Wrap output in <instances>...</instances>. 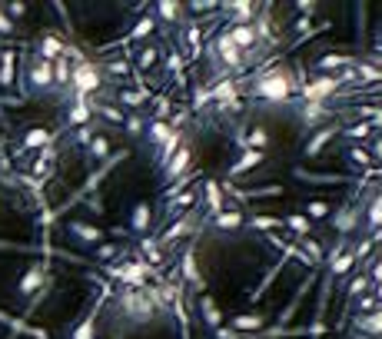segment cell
<instances>
[{"label":"cell","mask_w":382,"mask_h":339,"mask_svg":"<svg viewBox=\"0 0 382 339\" xmlns=\"http://www.w3.org/2000/svg\"><path fill=\"white\" fill-rule=\"evenodd\" d=\"M96 113H104L110 123H124V120H126V113L120 107H114V103H100V107H96Z\"/></svg>","instance_id":"50"},{"label":"cell","mask_w":382,"mask_h":339,"mask_svg":"<svg viewBox=\"0 0 382 339\" xmlns=\"http://www.w3.org/2000/svg\"><path fill=\"white\" fill-rule=\"evenodd\" d=\"M183 64H186V60H183V54H166V74H173V77H176V84H183Z\"/></svg>","instance_id":"46"},{"label":"cell","mask_w":382,"mask_h":339,"mask_svg":"<svg viewBox=\"0 0 382 339\" xmlns=\"http://www.w3.org/2000/svg\"><path fill=\"white\" fill-rule=\"evenodd\" d=\"M144 100H146V90H124V93H120V103H124V107H140Z\"/></svg>","instance_id":"51"},{"label":"cell","mask_w":382,"mask_h":339,"mask_svg":"<svg viewBox=\"0 0 382 339\" xmlns=\"http://www.w3.org/2000/svg\"><path fill=\"white\" fill-rule=\"evenodd\" d=\"M210 100L216 103V107H223V103H229V100H239V80H220L216 87L210 90Z\"/></svg>","instance_id":"31"},{"label":"cell","mask_w":382,"mask_h":339,"mask_svg":"<svg viewBox=\"0 0 382 339\" xmlns=\"http://www.w3.org/2000/svg\"><path fill=\"white\" fill-rule=\"evenodd\" d=\"M176 280H180V286H183V283H190V286L200 293V296L206 293V280H203L200 266H196V253H193V250H186V253L180 256V270H176Z\"/></svg>","instance_id":"9"},{"label":"cell","mask_w":382,"mask_h":339,"mask_svg":"<svg viewBox=\"0 0 382 339\" xmlns=\"http://www.w3.org/2000/svg\"><path fill=\"white\" fill-rule=\"evenodd\" d=\"M366 293H373V283L366 280V273H359V276H353V280H349V286H346V300L356 303L359 296H366Z\"/></svg>","instance_id":"37"},{"label":"cell","mask_w":382,"mask_h":339,"mask_svg":"<svg viewBox=\"0 0 382 339\" xmlns=\"http://www.w3.org/2000/svg\"><path fill=\"white\" fill-rule=\"evenodd\" d=\"M160 27V24H156V20H153V14H146V17H140L134 24V30H130V34H126V40H146L153 34V30Z\"/></svg>","instance_id":"40"},{"label":"cell","mask_w":382,"mask_h":339,"mask_svg":"<svg viewBox=\"0 0 382 339\" xmlns=\"http://www.w3.org/2000/svg\"><path fill=\"white\" fill-rule=\"evenodd\" d=\"M346 163L353 166L359 176H366L369 170H373V153H369L366 146H356L353 143V146H346Z\"/></svg>","instance_id":"24"},{"label":"cell","mask_w":382,"mask_h":339,"mask_svg":"<svg viewBox=\"0 0 382 339\" xmlns=\"http://www.w3.org/2000/svg\"><path fill=\"white\" fill-rule=\"evenodd\" d=\"M153 20L156 24H166V27H176V24H186V7L183 4H173V0H160L156 7H153Z\"/></svg>","instance_id":"17"},{"label":"cell","mask_w":382,"mask_h":339,"mask_svg":"<svg viewBox=\"0 0 382 339\" xmlns=\"http://www.w3.org/2000/svg\"><path fill=\"white\" fill-rule=\"evenodd\" d=\"M200 203H203V223L213 220V216H220L229 206L226 193H223V183H216V180H200Z\"/></svg>","instance_id":"6"},{"label":"cell","mask_w":382,"mask_h":339,"mask_svg":"<svg viewBox=\"0 0 382 339\" xmlns=\"http://www.w3.org/2000/svg\"><path fill=\"white\" fill-rule=\"evenodd\" d=\"M296 256L306 263V266H313V270L326 266V250L313 240V236H306V240H296Z\"/></svg>","instance_id":"18"},{"label":"cell","mask_w":382,"mask_h":339,"mask_svg":"<svg viewBox=\"0 0 382 339\" xmlns=\"http://www.w3.org/2000/svg\"><path fill=\"white\" fill-rule=\"evenodd\" d=\"M266 160V153H259V150H243V153L229 163V170H226V183L229 180H236V176H243V173H249V170H256L259 163Z\"/></svg>","instance_id":"16"},{"label":"cell","mask_w":382,"mask_h":339,"mask_svg":"<svg viewBox=\"0 0 382 339\" xmlns=\"http://www.w3.org/2000/svg\"><path fill=\"white\" fill-rule=\"evenodd\" d=\"M349 67H356V57H349V54H323L313 64L316 77H336V74H343Z\"/></svg>","instance_id":"11"},{"label":"cell","mask_w":382,"mask_h":339,"mask_svg":"<svg viewBox=\"0 0 382 339\" xmlns=\"http://www.w3.org/2000/svg\"><path fill=\"white\" fill-rule=\"evenodd\" d=\"M366 280L373 283V286L382 283V256H373V260L366 263Z\"/></svg>","instance_id":"48"},{"label":"cell","mask_w":382,"mask_h":339,"mask_svg":"<svg viewBox=\"0 0 382 339\" xmlns=\"http://www.w3.org/2000/svg\"><path fill=\"white\" fill-rule=\"evenodd\" d=\"M54 143V133H50V130H27V136H24V146H27V150H47V146Z\"/></svg>","instance_id":"36"},{"label":"cell","mask_w":382,"mask_h":339,"mask_svg":"<svg viewBox=\"0 0 382 339\" xmlns=\"http://www.w3.org/2000/svg\"><path fill=\"white\" fill-rule=\"evenodd\" d=\"M283 230L289 233V240H306V236L313 233V223H309L303 213H286L283 216Z\"/></svg>","instance_id":"28"},{"label":"cell","mask_w":382,"mask_h":339,"mask_svg":"<svg viewBox=\"0 0 382 339\" xmlns=\"http://www.w3.org/2000/svg\"><path fill=\"white\" fill-rule=\"evenodd\" d=\"M336 133H339L336 126H319V130H316V133L309 136V140H306V146H303V156H319V153H323V146L329 143V140H333Z\"/></svg>","instance_id":"27"},{"label":"cell","mask_w":382,"mask_h":339,"mask_svg":"<svg viewBox=\"0 0 382 339\" xmlns=\"http://www.w3.org/2000/svg\"><path fill=\"white\" fill-rule=\"evenodd\" d=\"M150 266L144 260H120L106 266V276L120 283V290H146L150 286Z\"/></svg>","instance_id":"3"},{"label":"cell","mask_w":382,"mask_h":339,"mask_svg":"<svg viewBox=\"0 0 382 339\" xmlns=\"http://www.w3.org/2000/svg\"><path fill=\"white\" fill-rule=\"evenodd\" d=\"M40 283H44V270H40V266H34V270H30L27 276H24V283H20V296L34 293V290L40 286Z\"/></svg>","instance_id":"44"},{"label":"cell","mask_w":382,"mask_h":339,"mask_svg":"<svg viewBox=\"0 0 382 339\" xmlns=\"http://www.w3.org/2000/svg\"><path fill=\"white\" fill-rule=\"evenodd\" d=\"M156 64H160V47L146 44V47L136 50V67H140V70H153Z\"/></svg>","instance_id":"41"},{"label":"cell","mask_w":382,"mask_h":339,"mask_svg":"<svg viewBox=\"0 0 382 339\" xmlns=\"http://www.w3.org/2000/svg\"><path fill=\"white\" fill-rule=\"evenodd\" d=\"M356 266V256L353 250H343V253H329V280H346Z\"/></svg>","instance_id":"20"},{"label":"cell","mask_w":382,"mask_h":339,"mask_svg":"<svg viewBox=\"0 0 382 339\" xmlns=\"http://www.w3.org/2000/svg\"><path fill=\"white\" fill-rule=\"evenodd\" d=\"M114 310L120 313L124 320L134 323V326H144V323H150L153 316H156V306H153L146 290H120L114 300Z\"/></svg>","instance_id":"2"},{"label":"cell","mask_w":382,"mask_h":339,"mask_svg":"<svg viewBox=\"0 0 382 339\" xmlns=\"http://www.w3.org/2000/svg\"><path fill=\"white\" fill-rule=\"evenodd\" d=\"M226 37H229V44L236 50H243V54H259V50H263L253 24H233V27H226Z\"/></svg>","instance_id":"10"},{"label":"cell","mask_w":382,"mask_h":339,"mask_svg":"<svg viewBox=\"0 0 382 339\" xmlns=\"http://www.w3.org/2000/svg\"><path fill=\"white\" fill-rule=\"evenodd\" d=\"M24 80H27V90H30V93H50V90H54V64L40 60L37 54H30Z\"/></svg>","instance_id":"5"},{"label":"cell","mask_w":382,"mask_h":339,"mask_svg":"<svg viewBox=\"0 0 382 339\" xmlns=\"http://www.w3.org/2000/svg\"><path fill=\"white\" fill-rule=\"evenodd\" d=\"M196 310H200V320L206 323V330H220L223 326V313H220V306H216V303H213V296L210 293H203L200 300H196Z\"/></svg>","instance_id":"21"},{"label":"cell","mask_w":382,"mask_h":339,"mask_svg":"<svg viewBox=\"0 0 382 339\" xmlns=\"http://www.w3.org/2000/svg\"><path fill=\"white\" fill-rule=\"evenodd\" d=\"M220 10L229 17V27H233V24H253L259 14L256 4H220Z\"/></svg>","instance_id":"23"},{"label":"cell","mask_w":382,"mask_h":339,"mask_svg":"<svg viewBox=\"0 0 382 339\" xmlns=\"http://www.w3.org/2000/svg\"><path fill=\"white\" fill-rule=\"evenodd\" d=\"M373 296H376V303L382 306V283H379V286H373Z\"/></svg>","instance_id":"62"},{"label":"cell","mask_w":382,"mask_h":339,"mask_svg":"<svg viewBox=\"0 0 382 339\" xmlns=\"http://www.w3.org/2000/svg\"><path fill=\"white\" fill-rule=\"evenodd\" d=\"M24 10H27V7H24V4H10V14H14V17H20Z\"/></svg>","instance_id":"61"},{"label":"cell","mask_w":382,"mask_h":339,"mask_svg":"<svg viewBox=\"0 0 382 339\" xmlns=\"http://www.w3.org/2000/svg\"><path fill=\"white\" fill-rule=\"evenodd\" d=\"M229 330L239 333V336H259V333L266 330V316H259V313H239L229 320Z\"/></svg>","instance_id":"15"},{"label":"cell","mask_w":382,"mask_h":339,"mask_svg":"<svg viewBox=\"0 0 382 339\" xmlns=\"http://www.w3.org/2000/svg\"><path fill=\"white\" fill-rule=\"evenodd\" d=\"M64 50H67V44L57 37V34H44V37L37 40V47H34V54H37L40 60H47V64H54V60L64 57Z\"/></svg>","instance_id":"19"},{"label":"cell","mask_w":382,"mask_h":339,"mask_svg":"<svg viewBox=\"0 0 382 339\" xmlns=\"http://www.w3.org/2000/svg\"><path fill=\"white\" fill-rule=\"evenodd\" d=\"M356 80H363V84H379L382 80V67L379 64H369V60H356Z\"/></svg>","instance_id":"34"},{"label":"cell","mask_w":382,"mask_h":339,"mask_svg":"<svg viewBox=\"0 0 382 339\" xmlns=\"http://www.w3.org/2000/svg\"><path fill=\"white\" fill-rule=\"evenodd\" d=\"M249 100L253 103H266V107H296L299 103V80L293 67L276 64L269 70H259L249 87Z\"/></svg>","instance_id":"1"},{"label":"cell","mask_w":382,"mask_h":339,"mask_svg":"<svg viewBox=\"0 0 382 339\" xmlns=\"http://www.w3.org/2000/svg\"><path fill=\"white\" fill-rule=\"evenodd\" d=\"M180 40L190 47V54H186V57H200V54H203V27H200V24L186 20V24H183Z\"/></svg>","instance_id":"29"},{"label":"cell","mask_w":382,"mask_h":339,"mask_svg":"<svg viewBox=\"0 0 382 339\" xmlns=\"http://www.w3.org/2000/svg\"><path fill=\"white\" fill-rule=\"evenodd\" d=\"M86 153L96 156V160H106V156H110V140H106L104 133H94V140L86 143Z\"/></svg>","instance_id":"42"},{"label":"cell","mask_w":382,"mask_h":339,"mask_svg":"<svg viewBox=\"0 0 382 339\" xmlns=\"http://www.w3.org/2000/svg\"><path fill=\"white\" fill-rule=\"evenodd\" d=\"M180 146H183V130H173L170 140H166L163 146H156V160H153V163H156V170H163V166L170 163L173 156H176V150H180Z\"/></svg>","instance_id":"30"},{"label":"cell","mask_w":382,"mask_h":339,"mask_svg":"<svg viewBox=\"0 0 382 339\" xmlns=\"http://www.w3.org/2000/svg\"><path fill=\"white\" fill-rule=\"evenodd\" d=\"M116 253H120V246H114V243H100V246H96V260H100V263H110Z\"/></svg>","instance_id":"55"},{"label":"cell","mask_w":382,"mask_h":339,"mask_svg":"<svg viewBox=\"0 0 382 339\" xmlns=\"http://www.w3.org/2000/svg\"><path fill=\"white\" fill-rule=\"evenodd\" d=\"M70 233H74L76 240L80 243H90V246H100L104 243V230H96V226H90V223H70Z\"/></svg>","instance_id":"32"},{"label":"cell","mask_w":382,"mask_h":339,"mask_svg":"<svg viewBox=\"0 0 382 339\" xmlns=\"http://www.w3.org/2000/svg\"><path fill=\"white\" fill-rule=\"evenodd\" d=\"M303 216L309 220V223H323V220H329L333 216V210H329V203L326 200H309L303 210Z\"/></svg>","instance_id":"35"},{"label":"cell","mask_w":382,"mask_h":339,"mask_svg":"<svg viewBox=\"0 0 382 339\" xmlns=\"http://www.w3.org/2000/svg\"><path fill=\"white\" fill-rule=\"evenodd\" d=\"M253 230H263V233H273V230H283V220L279 216H253V220H246Z\"/></svg>","instance_id":"43"},{"label":"cell","mask_w":382,"mask_h":339,"mask_svg":"<svg viewBox=\"0 0 382 339\" xmlns=\"http://www.w3.org/2000/svg\"><path fill=\"white\" fill-rule=\"evenodd\" d=\"M140 253H144V263L150 266V270L163 263V246L156 240H140Z\"/></svg>","instance_id":"39"},{"label":"cell","mask_w":382,"mask_h":339,"mask_svg":"<svg viewBox=\"0 0 382 339\" xmlns=\"http://www.w3.org/2000/svg\"><path fill=\"white\" fill-rule=\"evenodd\" d=\"M369 153H373V163H382V140H376Z\"/></svg>","instance_id":"60"},{"label":"cell","mask_w":382,"mask_h":339,"mask_svg":"<svg viewBox=\"0 0 382 339\" xmlns=\"http://www.w3.org/2000/svg\"><path fill=\"white\" fill-rule=\"evenodd\" d=\"M373 130H376V126H373V123H366V120H363V123H349L346 130H339V136L353 140L356 146H363V140H369V136H373Z\"/></svg>","instance_id":"33"},{"label":"cell","mask_w":382,"mask_h":339,"mask_svg":"<svg viewBox=\"0 0 382 339\" xmlns=\"http://www.w3.org/2000/svg\"><path fill=\"white\" fill-rule=\"evenodd\" d=\"M70 70H74V60H70V57L54 60V90H57V87H70Z\"/></svg>","instance_id":"38"},{"label":"cell","mask_w":382,"mask_h":339,"mask_svg":"<svg viewBox=\"0 0 382 339\" xmlns=\"http://www.w3.org/2000/svg\"><path fill=\"white\" fill-rule=\"evenodd\" d=\"M296 10H299V14H306V17H313L316 10H319V4H316V0H299Z\"/></svg>","instance_id":"57"},{"label":"cell","mask_w":382,"mask_h":339,"mask_svg":"<svg viewBox=\"0 0 382 339\" xmlns=\"http://www.w3.org/2000/svg\"><path fill=\"white\" fill-rule=\"evenodd\" d=\"M124 123H126V133H130V136H144V130H146V120H144V116H140V113L126 116Z\"/></svg>","instance_id":"52"},{"label":"cell","mask_w":382,"mask_h":339,"mask_svg":"<svg viewBox=\"0 0 382 339\" xmlns=\"http://www.w3.org/2000/svg\"><path fill=\"white\" fill-rule=\"evenodd\" d=\"M106 74H110V77H126V74H130V60H110V64H106Z\"/></svg>","instance_id":"54"},{"label":"cell","mask_w":382,"mask_h":339,"mask_svg":"<svg viewBox=\"0 0 382 339\" xmlns=\"http://www.w3.org/2000/svg\"><path fill=\"white\" fill-rule=\"evenodd\" d=\"M14 54H0V84H4V87H10V84H14Z\"/></svg>","instance_id":"45"},{"label":"cell","mask_w":382,"mask_h":339,"mask_svg":"<svg viewBox=\"0 0 382 339\" xmlns=\"http://www.w3.org/2000/svg\"><path fill=\"white\" fill-rule=\"evenodd\" d=\"M296 113L306 130H319V123H326L333 116V110L326 107V103H296Z\"/></svg>","instance_id":"14"},{"label":"cell","mask_w":382,"mask_h":339,"mask_svg":"<svg viewBox=\"0 0 382 339\" xmlns=\"http://www.w3.org/2000/svg\"><path fill=\"white\" fill-rule=\"evenodd\" d=\"M170 133H173V126L166 123V120H150L146 130H144V140H146L150 150H156V146H163L166 140H170Z\"/></svg>","instance_id":"25"},{"label":"cell","mask_w":382,"mask_h":339,"mask_svg":"<svg viewBox=\"0 0 382 339\" xmlns=\"http://www.w3.org/2000/svg\"><path fill=\"white\" fill-rule=\"evenodd\" d=\"M70 339H94V316H86V320L74 330V336Z\"/></svg>","instance_id":"56"},{"label":"cell","mask_w":382,"mask_h":339,"mask_svg":"<svg viewBox=\"0 0 382 339\" xmlns=\"http://www.w3.org/2000/svg\"><path fill=\"white\" fill-rule=\"evenodd\" d=\"M246 226V216H243V210L239 206H226L220 216H213V220H206L203 223V230H220V233H236Z\"/></svg>","instance_id":"12"},{"label":"cell","mask_w":382,"mask_h":339,"mask_svg":"<svg viewBox=\"0 0 382 339\" xmlns=\"http://www.w3.org/2000/svg\"><path fill=\"white\" fill-rule=\"evenodd\" d=\"M196 230V226H193V213H186V216H176V220H173L170 226H166V233H163L160 240V246H170V243H176V240H183V236H186V233H193Z\"/></svg>","instance_id":"22"},{"label":"cell","mask_w":382,"mask_h":339,"mask_svg":"<svg viewBox=\"0 0 382 339\" xmlns=\"http://www.w3.org/2000/svg\"><path fill=\"white\" fill-rule=\"evenodd\" d=\"M186 10H190V14H216L220 4H216V0H193Z\"/></svg>","instance_id":"53"},{"label":"cell","mask_w":382,"mask_h":339,"mask_svg":"<svg viewBox=\"0 0 382 339\" xmlns=\"http://www.w3.org/2000/svg\"><path fill=\"white\" fill-rule=\"evenodd\" d=\"M349 336L353 339H382V306L376 313H366V316H353Z\"/></svg>","instance_id":"8"},{"label":"cell","mask_w":382,"mask_h":339,"mask_svg":"<svg viewBox=\"0 0 382 339\" xmlns=\"http://www.w3.org/2000/svg\"><path fill=\"white\" fill-rule=\"evenodd\" d=\"M70 87L76 90V97H94L96 90L104 87V74L90 60H76L70 70Z\"/></svg>","instance_id":"4"},{"label":"cell","mask_w":382,"mask_h":339,"mask_svg":"<svg viewBox=\"0 0 382 339\" xmlns=\"http://www.w3.org/2000/svg\"><path fill=\"white\" fill-rule=\"evenodd\" d=\"M359 220H363V213H359V206H356V203L339 206V210H336V216H329V223H333V230L339 233L343 240L356 230V226H359Z\"/></svg>","instance_id":"13"},{"label":"cell","mask_w":382,"mask_h":339,"mask_svg":"<svg viewBox=\"0 0 382 339\" xmlns=\"http://www.w3.org/2000/svg\"><path fill=\"white\" fill-rule=\"evenodd\" d=\"M213 339H243L239 333H233L229 326H220V330H213Z\"/></svg>","instance_id":"58"},{"label":"cell","mask_w":382,"mask_h":339,"mask_svg":"<svg viewBox=\"0 0 382 339\" xmlns=\"http://www.w3.org/2000/svg\"><path fill=\"white\" fill-rule=\"evenodd\" d=\"M193 170V146L190 143H183L180 150H176V156H173L170 163L163 166V183L173 186L176 180H183V176Z\"/></svg>","instance_id":"7"},{"label":"cell","mask_w":382,"mask_h":339,"mask_svg":"<svg viewBox=\"0 0 382 339\" xmlns=\"http://www.w3.org/2000/svg\"><path fill=\"white\" fill-rule=\"evenodd\" d=\"M150 223H153L150 203H136L134 210H130V233H136V236H146V233H150Z\"/></svg>","instance_id":"26"},{"label":"cell","mask_w":382,"mask_h":339,"mask_svg":"<svg viewBox=\"0 0 382 339\" xmlns=\"http://www.w3.org/2000/svg\"><path fill=\"white\" fill-rule=\"evenodd\" d=\"M94 140V126H80L76 130V143H90Z\"/></svg>","instance_id":"59"},{"label":"cell","mask_w":382,"mask_h":339,"mask_svg":"<svg viewBox=\"0 0 382 339\" xmlns=\"http://www.w3.org/2000/svg\"><path fill=\"white\" fill-rule=\"evenodd\" d=\"M170 116H173L170 97H156V103H153V116H150V120H170Z\"/></svg>","instance_id":"49"},{"label":"cell","mask_w":382,"mask_h":339,"mask_svg":"<svg viewBox=\"0 0 382 339\" xmlns=\"http://www.w3.org/2000/svg\"><path fill=\"white\" fill-rule=\"evenodd\" d=\"M353 306H356V316H366V313H376V310H379V303H376L373 293H366V296H359V300H356Z\"/></svg>","instance_id":"47"}]
</instances>
